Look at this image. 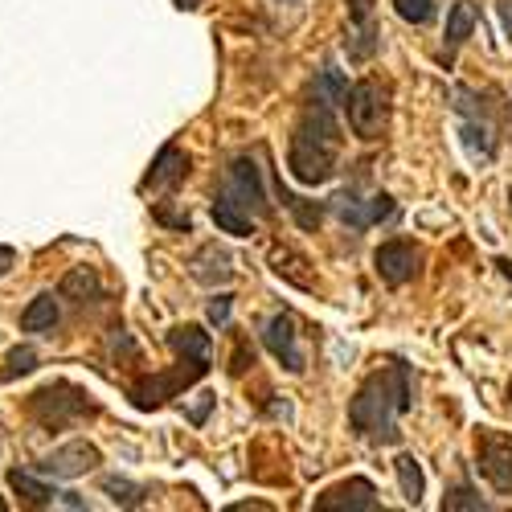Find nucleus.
I'll return each mask as SVG.
<instances>
[{"mask_svg": "<svg viewBox=\"0 0 512 512\" xmlns=\"http://www.w3.org/2000/svg\"><path fill=\"white\" fill-rule=\"evenodd\" d=\"M410 369L402 361H390V365H381L373 369L365 381H361V390L353 394L349 402V426H353V435L373 443V447H390L402 439V426L398 418L410 410Z\"/></svg>", "mask_w": 512, "mask_h": 512, "instance_id": "f257e3e1", "label": "nucleus"}, {"mask_svg": "<svg viewBox=\"0 0 512 512\" xmlns=\"http://www.w3.org/2000/svg\"><path fill=\"white\" fill-rule=\"evenodd\" d=\"M340 164V123H336V103L324 99L320 91L304 103L300 123L291 132V148H287V168L300 185H324L336 177Z\"/></svg>", "mask_w": 512, "mask_h": 512, "instance_id": "f03ea898", "label": "nucleus"}, {"mask_svg": "<svg viewBox=\"0 0 512 512\" xmlns=\"http://www.w3.org/2000/svg\"><path fill=\"white\" fill-rule=\"evenodd\" d=\"M25 410L46 426V431H62V426L78 422L82 414H95V402L87 398V390L70 386V381H50V386H41L37 394H29Z\"/></svg>", "mask_w": 512, "mask_h": 512, "instance_id": "7ed1b4c3", "label": "nucleus"}, {"mask_svg": "<svg viewBox=\"0 0 512 512\" xmlns=\"http://www.w3.org/2000/svg\"><path fill=\"white\" fill-rule=\"evenodd\" d=\"M349 127H353V136L357 140H381V132H386V123H390V91L381 87L377 78H361L349 87Z\"/></svg>", "mask_w": 512, "mask_h": 512, "instance_id": "20e7f679", "label": "nucleus"}, {"mask_svg": "<svg viewBox=\"0 0 512 512\" xmlns=\"http://www.w3.org/2000/svg\"><path fill=\"white\" fill-rule=\"evenodd\" d=\"M205 373H209L205 361H185V357H177V365L168 369V373H152V377L136 381V386H132V406H136V410H156V406H164L168 398H177L181 390H189L193 381H201Z\"/></svg>", "mask_w": 512, "mask_h": 512, "instance_id": "39448f33", "label": "nucleus"}, {"mask_svg": "<svg viewBox=\"0 0 512 512\" xmlns=\"http://www.w3.org/2000/svg\"><path fill=\"white\" fill-rule=\"evenodd\" d=\"M476 467H480V476L496 492L512 496V435H504V431H480L476 435Z\"/></svg>", "mask_w": 512, "mask_h": 512, "instance_id": "423d86ee", "label": "nucleus"}, {"mask_svg": "<svg viewBox=\"0 0 512 512\" xmlns=\"http://www.w3.org/2000/svg\"><path fill=\"white\" fill-rule=\"evenodd\" d=\"M226 197L238 201L250 218H259V213L271 209L267 201V189H263V173H259V164H254V156H234L230 160V177H226Z\"/></svg>", "mask_w": 512, "mask_h": 512, "instance_id": "0eeeda50", "label": "nucleus"}, {"mask_svg": "<svg viewBox=\"0 0 512 512\" xmlns=\"http://www.w3.org/2000/svg\"><path fill=\"white\" fill-rule=\"evenodd\" d=\"M373 271H377V279L386 287H402V283H410L422 271V254H418V246H410L402 238L381 242L377 254H373Z\"/></svg>", "mask_w": 512, "mask_h": 512, "instance_id": "6e6552de", "label": "nucleus"}, {"mask_svg": "<svg viewBox=\"0 0 512 512\" xmlns=\"http://www.w3.org/2000/svg\"><path fill=\"white\" fill-rule=\"evenodd\" d=\"M99 463H103V455H99V447H95V443L74 439V443H66V447H58V451H50V455L41 459L37 467H41L46 476H54V480H78V476L95 472Z\"/></svg>", "mask_w": 512, "mask_h": 512, "instance_id": "1a4fd4ad", "label": "nucleus"}, {"mask_svg": "<svg viewBox=\"0 0 512 512\" xmlns=\"http://www.w3.org/2000/svg\"><path fill=\"white\" fill-rule=\"evenodd\" d=\"M377 50H381V29L373 17V0H349V37H345L349 62H369Z\"/></svg>", "mask_w": 512, "mask_h": 512, "instance_id": "9d476101", "label": "nucleus"}, {"mask_svg": "<svg viewBox=\"0 0 512 512\" xmlns=\"http://www.w3.org/2000/svg\"><path fill=\"white\" fill-rule=\"evenodd\" d=\"M455 111L463 115V140L472 148V156L492 160L496 156V127L484 119V107H472V91L467 87L455 91Z\"/></svg>", "mask_w": 512, "mask_h": 512, "instance_id": "9b49d317", "label": "nucleus"}, {"mask_svg": "<svg viewBox=\"0 0 512 512\" xmlns=\"http://www.w3.org/2000/svg\"><path fill=\"white\" fill-rule=\"evenodd\" d=\"M263 340H267L271 357H275L287 373H304V349H300V328H295V316H287V312L271 316Z\"/></svg>", "mask_w": 512, "mask_h": 512, "instance_id": "f8f14e48", "label": "nucleus"}, {"mask_svg": "<svg viewBox=\"0 0 512 512\" xmlns=\"http://www.w3.org/2000/svg\"><path fill=\"white\" fill-rule=\"evenodd\" d=\"M316 508H320V512H373V508H381V500H377V488H373L369 480L353 476V480H345V484L320 492V496H316Z\"/></svg>", "mask_w": 512, "mask_h": 512, "instance_id": "ddd939ff", "label": "nucleus"}, {"mask_svg": "<svg viewBox=\"0 0 512 512\" xmlns=\"http://www.w3.org/2000/svg\"><path fill=\"white\" fill-rule=\"evenodd\" d=\"M189 177V156L177 148V144H164L160 156L152 160L148 177H144V189H173Z\"/></svg>", "mask_w": 512, "mask_h": 512, "instance_id": "4468645a", "label": "nucleus"}, {"mask_svg": "<svg viewBox=\"0 0 512 512\" xmlns=\"http://www.w3.org/2000/svg\"><path fill=\"white\" fill-rule=\"evenodd\" d=\"M271 271H275L279 279H287L291 287H300V291H316V287H320L312 263L304 259V254H295L291 246H271Z\"/></svg>", "mask_w": 512, "mask_h": 512, "instance_id": "2eb2a0df", "label": "nucleus"}, {"mask_svg": "<svg viewBox=\"0 0 512 512\" xmlns=\"http://www.w3.org/2000/svg\"><path fill=\"white\" fill-rule=\"evenodd\" d=\"M193 279L197 283H205V287H218V283H230V275H234V267H230V254L218 246V242H209V246H201L197 254H193Z\"/></svg>", "mask_w": 512, "mask_h": 512, "instance_id": "dca6fc26", "label": "nucleus"}, {"mask_svg": "<svg viewBox=\"0 0 512 512\" xmlns=\"http://www.w3.org/2000/svg\"><path fill=\"white\" fill-rule=\"evenodd\" d=\"M168 349H173L177 357H185V361H213V345H209V332L201 328V324H181V328H173L168 332Z\"/></svg>", "mask_w": 512, "mask_h": 512, "instance_id": "f3484780", "label": "nucleus"}, {"mask_svg": "<svg viewBox=\"0 0 512 512\" xmlns=\"http://www.w3.org/2000/svg\"><path fill=\"white\" fill-rule=\"evenodd\" d=\"M213 222H218L222 234H234V238H250L254 234V218L238 201H230L226 193L213 197Z\"/></svg>", "mask_w": 512, "mask_h": 512, "instance_id": "a211bd4d", "label": "nucleus"}, {"mask_svg": "<svg viewBox=\"0 0 512 512\" xmlns=\"http://www.w3.org/2000/svg\"><path fill=\"white\" fill-rule=\"evenodd\" d=\"M9 488L25 500V504H33V508H50V504H58V488H50V484H41L37 476H29V472H21V467H17V472H9Z\"/></svg>", "mask_w": 512, "mask_h": 512, "instance_id": "6ab92c4d", "label": "nucleus"}, {"mask_svg": "<svg viewBox=\"0 0 512 512\" xmlns=\"http://www.w3.org/2000/svg\"><path fill=\"white\" fill-rule=\"evenodd\" d=\"M332 209H336V218L345 222V226H353V230L373 226V209H369V201H361V197H357V189L336 193V197H332Z\"/></svg>", "mask_w": 512, "mask_h": 512, "instance_id": "aec40b11", "label": "nucleus"}, {"mask_svg": "<svg viewBox=\"0 0 512 512\" xmlns=\"http://www.w3.org/2000/svg\"><path fill=\"white\" fill-rule=\"evenodd\" d=\"M476 29V5L472 0H459V5L447 13V54H455Z\"/></svg>", "mask_w": 512, "mask_h": 512, "instance_id": "412c9836", "label": "nucleus"}, {"mask_svg": "<svg viewBox=\"0 0 512 512\" xmlns=\"http://www.w3.org/2000/svg\"><path fill=\"white\" fill-rule=\"evenodd\" d=\"M394 472H398V484H402V496H406V504H422V492H426V480H422V467H418V459L414 455H398L394 459Z\"/></svg>", "mask_w": 512, "mask_h": 512, "instance_id": "4be33fe9", "label": "nucleus"}, {"mask_svg": "<svg viewBox=\"0 0 512 512\" xmlns=\"http://www.w3.org/2000/svg\"><path fill=\"white\" fill-rule=\"evenodd\" d=\"M58 324V300L54 295H37V300L21 312V328L25 332H50Z\"/></svg>", "mask_w": 512, "mask_h": 512, "instance_id": "5701e85b", "label": "nucleus"}, {"mask_svg": "<svg viewBox=\"0 0 512 512\" xmlns=\"http://www.w3.org/2000/svg\"><path fill=\"white\" fill-rule=\"evenodd\" d=\"M62 295H74V300H95L99 295V279H95V271H87V267H74L66 279H62Z\"/></svg>", "mask_w": 512, "mask_h": 512, "instance_id": "b1692460", "label": "nucleus"}, {"mask_svg": "<svg viewBox=\"0 0 512 512\" xmlns=\"http://www.w3.org/2000/svg\"><path fill=\"white\" fill-rule=\"evenodd\" d=\"M394 9L406 25H431L435 21V0H394Z\"/></svg>", "mask_w": 512, "mask_h": 512, "instance_id": "393cba45", "label": "nucleus"}, {"mask_svg": "<svg viewBox=\"0 0 512 512\" xmlns=\"http://www.w3.org/2000/svg\"><path fill=\"white\" fill-rule=\"evenodd\" d=\"M37 369V353L25 345V349H13L9 357H5V369H0V381H17V377H25V373H33Z\"/></svg>", "mask_w": 512, "mask_h": 512, "instance_id": "a878e982", "label": "nucleus"}, {"mask_svg": "<svg viewBox=\"0 0 512 512\" xmlns=\"http://www.w3.org/2000/svg\"><path fill=\"white\" fill-rule=\"evenodd\" d=\"M283 205L295 213V222H300L304 230H316V226H320V218H324V209H320V205H308L304 197H291V193H283Z\"/></svg>", "mask_w": 512, "mask_h": 512, "instance_id": "bb28decb", "label": "nucleus"}, {"mask_svg": "<svg viewBox=\"0 0 512 512\" xmlns=\"http://www.w3.org/2000/svg\"><path fill=\"white\" fill-rule=\"evenodd\" d=\"M103 492L115 500V504H127V508H132V504H140L144 500V488H136V484H127V480H119V476H107L103 480Z\"/></svg>", "mask_w": 512, "mask_h": 512, "instance_id": "cd10ccee", "label": "nucleus"}, {"mask_svg": "<svg viewBox=\"0 0 512 512\" xmlns=\"http://www.w3.org/2000/svg\"><path fill=\"white\" fill-rule=\"evenodd\" d=\"M443 508H488L472 488H455V492H447V500H443Z\"/></svg>", "mask_w": 512, "mask_h": 512, "instance_id": "c85d7f7f", "label": "nucleus"}, {"mask_svg": "<svg viewBox=\"0 0 512 512\" xmlns=\"http://www.w3.org/2000/svg\"><path fill=\"white\" fill-rule=\"evenodd\" d=\"M230 304H234L230 295H218V300H209V320L218 324V328H222V324L230 320Z\"/></svg>", "mask_w": 512, "mask_h": 512, "instance_id": "c756f323", "label": "nucleus"}, {"mask_svg": "<svg viewBox=\"0 0 512 512\" xmlns=\"http://www.w3.org/2000/svg\"><path fill=\"white\" fill-rule=\"evenodd\" d=\"M246 365H254V353L246 349V340H238V353H234V365H230V373H242Z\"/></svg>", "mask_w": 512, "mask_h": 512, "instance_id": "7c9ffc66", "label": "nucleus"}, {"mask_svg": "<svg viewBox=\"0 0 512 512\" xmlns=\"http://www.w3.org/2000/svg\"><path fill=\"white\" fill-rule=\"evenodd\" d=\"M496 9H500V21H504V33L512 37V0H496Z\"/></svg>", "mask_w": 512, "mask_h": 512, "instance_id": "2f4dec72", "label": "nucleus"}, {"mask_svg": "<svg viewBox=\"0 0 512 512\" xmlns=\"http://www.w3.org/2000/svg\"><path fill=\"white\" fill-rule=\"evenodd\" d=\"M13 263H17V250L13 246H0V275L13 271Z\"/></svg>", "mask_w": 512, "mask_h": 512, "instance_id": "473e14b6", "label": "nucleus"}, {"mask_svg": "<svg viewBox=\"0 0 512 512\" xmlns=\"http://www.w3.org/2000/svg\"><path fill=\"white\" fill-rule=\"evenodd\" d=\"M496 267H500V275L512 283V259H496Z\"/></svg>", "mask_w": 512, "mask_h": 512, "instance_id": "72a5a7b5", "label": "nucleus"}, {"mask_svg": "<svg viewBox=\"0 0 512 512\" xmlns=\"http://www.w3.org/2000/svg\"><path fill=\"white\" fill-rule=\"evenodd\" d=\"M201 0H177V9H197Z\"/></svg>", "mask_w": 512, "mask_h": 512, "instance_id": "f704fd0d", "label": "nucleus"}, {"mask_svg": "<svg viewBox=\"0 0 512 512\" xmlns=\"http://www.w3.org/2000/svg\"><path fill=\"white\" fill-rule=\"evenodd\" d=\"M508 402H512V381H508Z\"/></svg>", "mask_w": 512, "mask_h": 512, "instance_id": "c9c22d12", "label": "nucleus"}]
</instances>
